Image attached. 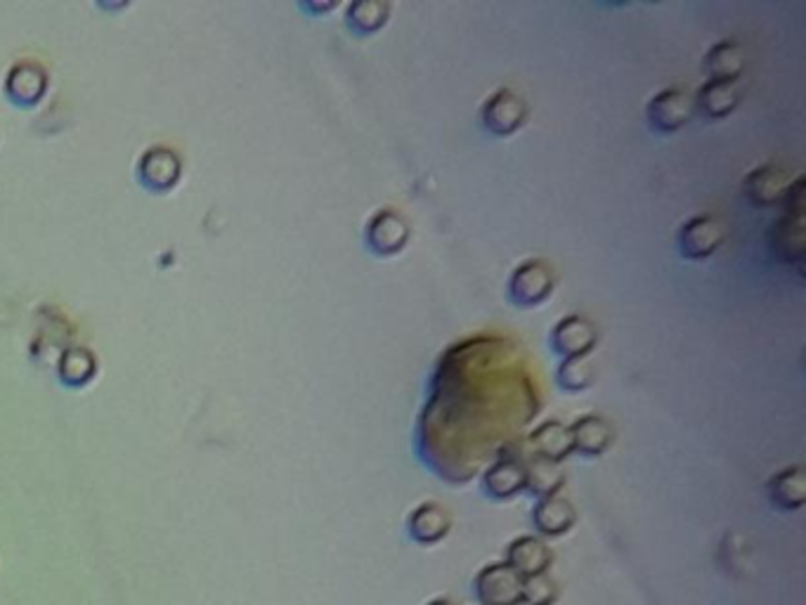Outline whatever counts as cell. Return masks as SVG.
<instances>
[{
	"label": "cell",
	"mask_w": 806,
	"mask_h": 605,
	"mask_svg": "<svg viewBox=\"0 0 806 605\" xmlns=\"http://www.w3.org/2000/svg\"><path fill=\"white\" fill-rule=\"evenodd\" d=\"M556 275L546 260L530 258L520 263L509 277V298L518 308H537L551 296Z\"/></svg>",
	"instance_id": "6da1fadb"
},
{
	"label": "cell",
	"mask_w": 806,
	"mask_h": 605,
	"mask_svg": "<svg viewBox=\"0 0 806 605\" xmlns=\"http://www.w3.org/2000/svg\"><path fill=\"white\" fill-rule=\"evenodd\" d=\"M483 126L497 138H509L528 121V102L509 88H499L480 107Z\"/></svg>",
	"instance_id": "7a4b0ae2"
},
{
	"label": "cell",
	"mask_w": 806,
	"mask_h": 605,
	"mask_svg": "<svg viewBox=\"0 0 806 605\" xmlns=\"http://www.w3.org/2000/svg\"><path fill=\"white\" fill-rule=\"evenodd\" d=\"M693 114V102L681 88H665L653 95L646 104V116L650 128L662 135L676 133L684 128Z\"/></svg>",
	"instance_id": "3957f363"
},
{
	"label": "cell",
	"mask_w": 806,
	"mask_h": 605,
	"mask_svg": "<svg viewBox=\"0 0 806 605\" xmlns=\"http://www.w3.org/2000/svg\"><path fill=\"white\" fill-rule=\"evenodd\" d=\"M724 242H726L724 225L712 216H695L691 220H686L684 227L679 230V237H676L679 253L688 260L710 258Z\"/></svg>",
	"instance_id": "277c9868"
},
{
	"label": "cell",
	"mask_w": 806,
	"mask_h": 605,
	"mask_svg": "<svg viewBox=\"0 0 806 605\" xmlns=\"http://www.w3.org/2000/svg\"><path fill=\"white\" fill-rule=\"evenodd\" d=\"M476 594L483 605H511L523 594V577L506 563H492L478 572Z\"/></svg>",
	"instance_id": "5b68a950"
},
{
	"label": "cell",
	"mask_w": 806,
	"mask_h": 605,
	"mask_svg": "<svg viewBox=\"0 0 806 605\" xmlns=\"http://www.w3.org/2000/svg\"><path fill=\"white\" fill-rule=\"evenodd\" d=\"M792 190L788 173L783 168L764 164L757 166L743 178V197L757 208H769L788 199Z\"/></svg>",
	"instance_id": "8992f818"
},
{
	"label": "cell",
	"mask_w": 806,
	"mask_h": 605,
	"mask_svg": "<svg viewBox=\"0 0 806 605\" xmlns=\"http://www.w3.org/2000/svg\"><path fill=\"white\" fill-rule=\"evenodd\" d=\"M367 246L376 256H395L409 242V225L393 208H381L367 225Z\"/></svg>",
	"instance_id": "52a82bcc"
},
{
	"label": "cell",
	"mask_w": 806,
	"mask_h": 605,
	"mask_svg": "<svg viewBox=\"0 0 806 605\" xmlns=\"http://www.w3.org/2000/svg\"><path fill=\"white\" fill-rule=\"evenodd\" d=\"M549 341H551V348H554L556 355L577 357V355H587L589 350L596 346L598 334H596V327L587 320V317L565 315L563 320H558L556 327L551 329Z\"/></svg>",
	"instance_id": "ba28073f"
},
{
	"label": "cell",
	"mask_w": 806,
	"mask_h": 605,
	"mask_svg": "<svg viewBox=\"0 0 806 605\" xmlns=\"http://www.w3.org/2000/svg\"><path fill=\"white\" fill-rule=\"evenodd\" d=\"M568 428H570L572 452L582 454V457H601V454L613 445L615 438L613 426H610V421H606L598 414L580 416V419L572 421Z\"/></svg>",
	"instance_id": "9c48e42d"
},
{
	"label": "cell",
	"mask_w": 806,
	"mask_h": 605,
	"mask_svg": "<svg viewBox=\"0 0 806 605\" xmlns=\"http://www.w3.org/2000/svg\"><path fill=\"white\" fill-rule=\"evenodd\" d=\"M525 490V466L518 454H504L483 476V492L492 499H511Z\"/></svg>",
	"instance_id": "30bf717a"
},
{
	"label": "cell",
	"mask_w": 806,
	"mask_h": 605,
	"mask_svg": "<svg viewBox=\"0 0 806 605\" xmlns=\"http://www.w3.org/2000/svg\"><path fill=\"white\" fill-rule=\"evenodd\" d=\"M551 561H554V554L539 537H518L506 549V565L516 570L523 580L544 575Z\"/></svg>",
	"instance_id": "8fae6325"
},
{
	"label": "cell",
	"mask_w": 806,
	"mask_h": 605,
	"mask_svg": "<svg viewBox=\"0 0 806 605\" xmlns=\"http://www.w3.org/2000/svg\"><path fill=\"white\" fill-rule=\"evenodd\" d=\"M407 528L414 542L435 544L440 542V539H445L447 532L452 528L450 511H447L442 504L424 502L416 506L412 516L407 518Z\"/></svg>",
	"instance_id": "7c38bea8"
},
{
	"label": "cell",
	"mask_w": 806,
	"mask_h": 605,
	"mask_svg": "<svg viewBox=\"0 0 806 605\" xmlns=\"http://www.w3.org/2000/svg\"><path fill=\"white\" fill-rule=\"evenodd\" d=\"M740 100H743V88L738 86V81H707L695 95V104L707 119H726L736 112Z\"/></svg>",
	"instance_id": "4fadbf2b"
},
{
	"label": "cell",
	"mask_w": 806,
	"mask_h": 605,
	"mask_svg": "<svg viewBox=\"0 0 806 605\" xmlns=\"http://www.w3.org/2000/svg\"><path fill=\"white\" fill-rule=\"evenodd\" d=\"M45 83H48V76H45V67L41 62L19 60L12 64V69L8 71L5 90H8V95L15 102L31 104L43 95Z\"/></svg>",
	"instance_id": "5bb4252c"
},
{
	"label": "cell",
	"mask_w": 806,
	"mask_h": 605,
	"mask_svg": "<svg viewBox=\"0 0 806 605\" xmlns=\"http://www.w3.org/2000/svg\"><path fill=\"white\" fill-rule=\"evenodd\" d=\"M530 452L532 457L551 461V464H561V461L572 452L570 428L561 424V421H544L530 433Z\"/></svg>",
	"instance_id": "9a60e30c"
},
{
	"label": "cell",
	"mask_w": 806,
	"mask_h": 605,
	"mask_svg": "<svg viewBox=\"0 0 806 605\" xmlns=\"http://www.w3.org/2000/svg\"><path fill=\"white\" fill-rule=\"evenodd\" d=\"M577 520V511L570 499L554 494V497L539 499L532 511V525L546 537H561L568 532Z\"/></svg>",
	"instance_id": "2e32d148"
},
{
	"label": "cell",
	"mask_w": 806,
	"mask_h": 605,
	"mask_svg": "<svg viewBox=\"0 0 806 605\" xmlns=\"http://www.w3.org/2000/svg\"><path fill=\"white\" fill-rule=\"evenodd\" d=\"M140 178L147 182L149 187L164 190V187L173 185L180 175V156L173 152L171 147L156 145L149 147L145 154L140 156L138 164Z\"/></svg>",
	"instance_id": "e0dca14e"
},
{
	"label": "cell",
	"mask_w": 806,
	"mask_h": 605,
	"mask_svg": "<svg viewBox=\"0 0 806 605\" xmlns=\"http://www.w3.org/2000/svg\"><path fill=\"white\" fill-rule=\"evenodd\" d=\"M745 69V52L736 41H721L707 50L702 71L707 81H738Z\"/></svg>",
	"instance_id": "ac0fdd59"
},
{
	"label": "cell",
	"mask_w": 806,
	"mask_h": 605,
	"mask_svg": "<svg viewBox=\"0 0 806 605\" xmlns=\"http://www.w3.org/2000/svg\"><path fill=\"white\" fill-rule=\"evenodd\" d=\"M771 502L783 511H797L806 504V473L802 466H790L776 473L766 485Z\"/></svg>",
	"instance_id": "d6986e66"
},
{
	"label": "cell",
	"mask_w": 806,
	"mask_h": 605,
	"mask_svg": "<svg viewBox=\"0 0 806 605\" xmlns=\"http://www.w3.org/2000/svg\"><path fill=\"white\" fill-rule=\"evenodd\" d=\"M523 466H525V490H530L535 497L546 499L561 492L565 476L561 468H558V464H551V461L537 459L530 454V457L523 459Z\"/></svg>",
	"instance_id": "ffe728a7"
},
{
	"label": "cell",
	"mask_w": 806,
	"mask_h": 605,
	"mask_svg": "<svg viewBox=\"0 0 806 605\" xmlns=\"http://www.w3.org/2000/svg\"><path fill=\"white\" fill-rule=\"evenodd\" d=\"M390 5L383 0H355L348 5L346 22L348 29L357 36H372L388 22Z\"/></svg>",
	"instance_id": "44dd1931"
},
{
	"label": "cell",
	"mask_w": 806,
	"mask_h": 605,
	"mask_svg": "<svg viewBox=\"0 0 806 605\" xmlns=\"http://www.w3.org/2000/svg\"><path fill=\"white\" fill-rule=\"evenodd\" d=\"M594 364L587 355H577V357H563L561 367L556 372L558 386L568 393H582L587 390L591 383H594Z\"/></svg>",
	"instance_id": "7402d4cb"
},
{
	"label": "cell",
	"mask_w": 806,
	"mask_h": 605,
	"mask_svg": "<svg viewBox=\"0 0 806 605\" xmlns=\"http://www.w3.org/2000/svg\"><path fill=\"white\" fill-rule=\"evenodd\" d=\"M57 372L67 383H83L95 372V355L86 346H69L62 350Z\"/></svg>",
	"instance_id": "603a6c76"
},
{
	"label": "cell",
	"mask_w": 806,
	"mask_h": 605,
	"mask_svg": "<svg viewBox=\"0 0 806 605\" xmlns=\"http://www.w3.org/2000/svg\"><path fill=\"white\" fill-rule=\"evenodd\" d=\"M776 251L788 260H802L804 256V216L790 223V213L776 225Z\"/></svg>",
	"instance_id": "cb8c5ba5"
},
{
	"label": "cell",
	"mask_w": 806,
	"mask_h": 605,
	"mask_svg": "<svg viewBox=\"0 0 806 605\" xmlns=\"http://www.w3.org/2000/svg\"><path fill=\"white\" fill-rule=\"evenodd\" d=\"M520 598L528 601L530 605H554L558 598V587L544 572V575H535L523 580V594H520Z\"/></svg>",
	"instance_id": "d4e9b609"
},
{
	"label": "cell",
	"mask_w": 806,
	"mask_h": 605,
	"mask_svg": "<svg viewBox=\"0 0 806 605\" xmlns=\"http://www.w3.org/2000/svg\"><path fill=\"white\" fill-rule=\"evenodd\" d=\"M428 605H459V603L450 601V598H435V601H431Z\"/></svg>",
	"instance_id": "484cf974"
},
{
	"label": "cell",
	"mask_w": 806,
	"mask_h": 605,
	"mask_svg": "<svg viewBox=\"0 0 806 605\" xmlns=\"http://www.w3.org/2000/svg\"><path fill=\"white\" fill-rule=\"evenodd\" d=\"M511 605H530V603H528V601H523V598H518V601H516V603H511Z\"/></svg>",
	"instance_id": "4316f807"
}]
</instances>
